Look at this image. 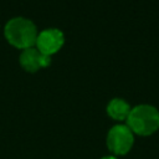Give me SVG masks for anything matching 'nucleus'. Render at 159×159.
<instances>
[{
    "instance_id": "5",
    "label": "nucleus",
    "mask_w": 159,
    "mask_h": 159,
    "mask_svg": "<svg viewBox=\"0 0 159 159\" xmlns=\"http://www.w3.org/2000/svg\"><path fill=\"white\" fill-rule=\"evenodd\" d=\"M20 63L27 72H36L40 68H45L51 63V56L41 53L37 48L30 47L22 51L20 55Z\"/></svg>"
},
{
    "instance_id": "6",
    "label": "nucleus",
    "mask_w": 159,
    "mask_h": 159,
    "mask_svg": "<svg viewBox=\"0 0 159 159\" xmlns=\"http://www.w3.org/2000/svg\"><path fill=\"white\" fill-rule=\"evenodd\" d=\"M130 107L129 104L120 99V98H113L108 106H107V113L111 118L116 119V120H124L128 118L129 113H130Z\"/></svg>"
},
{
    "instance_id": "1",
    "label": "nucleus",
    "mask_w": 159,
    "mask_h": 159,
    "mask_svg": "<svg viewBox=\"0 0 159 159\" xmlns=\"http://www.w3.org/2000/svg\"><path fill=\"white\" fill-rule=\"evenodd\" d=\"M5 37L12 46L17 48H30L36 45L37 30L35 24L25 17H14L6 25L4 30Z\"/></svg>"
},
{
    "instance_id": "2",
    "label": "nucleus",
    "mask_w": 159,
    "mask_h": 159,
    "mask_svg": "<svg viewBox=\"0 0 159 159\" xmlns=\"http://www.w3.org/2000/svg\"><path fill=\"white\" fill-rule=\"evenodd\" d=\"M127 125L138 135H150L159 128V111L149 104H139L130 109Z\"/></svg>"
},
{
    "instance_id": "3",
    "label": "nucleus",
    "mask_w": 159,
    "mask_h": 159,
    "mask_svg": "<svg viewBox=\"0 0 159 159\" xmlns=\"http://www.w3.org/2000/svg\"><path fill=\"white\" fill-rule=\"evenodd\" d=\"M134 143L133 132L128 128V125L118 124L109 129L107 135V147L116 155L127 154Z\"/></svg>"
},
{
    "instance_id": "4",
    "label": "nucleus",
    "mask_w": 159,
    "mask_h": 159,
    "mask_svg": "<svg viewBox=\"0 0 159 159\" xmlns=\"http://www.w3.org/2000/svg\"><path fill=\"white\" fill-rule=\"evenodd\" d=\"M65 42L63 34L57 29H46L37 35L36 46L37 50L47 56L56 53Z\"/></svg>"
},
{
    "instance_id": "7",
    "label": "nucleus",
    "mask_w": 159,
    "mask_h": 159,
    "mask_svg": "<svg viewBox=\"0 0 159 159\" xmlns=\"http://www.w3.org/2000/svg\"><path fill=\"white\" fill-rule=\"evenodd\" d=\"M102 159H117L116 157H113V155H108V157H103Z\"/></svg>"
}]
</instances>
